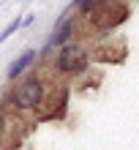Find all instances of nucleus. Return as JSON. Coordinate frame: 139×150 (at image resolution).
I'll return each instance as SVG.
<instances>
[{
	"instance_id": "obj_1",
	"label": "nucleus",
	"mask_w": 139,
	"mask_h": 150,
	"mask_svg": "<svg viewBox=\"0 0 139 150\" xmlns=\"http://www.w3.org/2000/svg\"><path fill=\"white\" fill-rule=\"evenodd\" d=\"M49 96H52V90H49V82L44 79V74L25 71L22 76H16L11 82L3 104L14 115H38L49 104Z\"/></svg>"
},
{
	"instance_id": "obj_2",
	"label": "nucleus",
	"mask_w": 139,
	"mask_h": 150,
	"mask_svg": "<svg viewBox=\"0 0 139 150\" xmlns=\"http://www.w3.org/2000/svg\"><path fill=\"white\" fill-rule=\"evenodd\" d=\"M47 66H49V71L55 76H79L90 66V49L82 41L71 38L47 57Z\"/></svg>"
},
{
	"instance_id": "obj_3",
	"label": "nucleus",
	"mask_w": 139,
	"mask_h": 150,
	"mask_svg": "<svg viewBox=\"0 0 139 150\" xmlns=\"http://www.w3.org/2000/svg\"><path fill=\"white\" fill-rule=\"evenodd\" d=\"M71 38H76V16H71V8H68V11L55 22L52 33L47 36L44 47H41V52H38V60H41V63H47V57L52 55V52L60 49L66 41H71Z\"/></svg>"
},
{
	"instance_id": "obj_4",
	"label": "nucleus",
	"mask_w": 139,
	"mask_h": 150,
	"mask_svg": "<svg viewBox=\"0 0 139 150\" xmlns=\"http://www.w3.org/2000/svg\"><path fill=\"white\" fill-rule=\"evenodd\" d=\"M36 60H38V52H36V49H25L16 60H11V66H8V71H6V79H8V82H14V79L22 76L28 68H33Z\"/></svg>"
},
{
	"instance_id": "obj_5",
	"label": "nucleus",
	"mask_w": 139,
	"mask_h": 150,
	"mask_svg": "<svg viewBox=\"0 0 139 150\" xmlns=\"http://www.w3.org/2000/svg\"><path fill=\"white\" fill-rule=\"evenodd\" d=\"M101 3H104V0H74V3H71V11L76 14V19H85V16H87L90 11H95Z\"/></svg>"
},
{
	"instance_id": "obj_6",
	"label": "nucleus",
	"mask_w": 139,
	"mask_h": 150,
	"mask_svg": "<svg viewBox=\"0 0 139 150\" xmlns=\"http://www.w3.org/2000/svg\"><path fill=\"white\" fill-rule=\"evenodd\" d=\"M22 28H25V16H16V19H11V22H8L3 30H0V47H3V44L14 36V33H19Z\"/></svg>"
},
{
	"instance_id": "obj_7",
	"label": "nucleus",
	"mask_w": 139,
	"mask_h": 150,
	"mask_svg": "<svg viewBox=\"0 0 139 150\" xmlns=\"http://www.w3.org/2000/svg\"><path fill=\"white\" fill-rule=\"evenodd\" d=\"M11 142V120L6 117V112L0 109V150Z\"/></svg>"
}]
</instances>
